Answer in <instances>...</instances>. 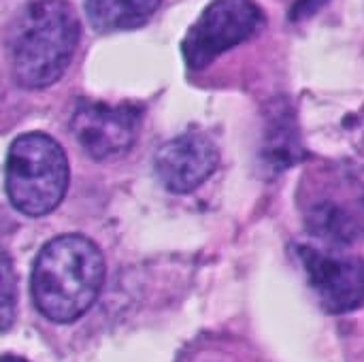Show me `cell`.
Here are the masks:
<instances>
[{
    "label": "cell",
    "instance_id": "11",
    "mask_svg": "<svg viewBox=\"0 0 364 362\" xmlns=\"http://www.w3.org/2000/svg\"><path fill=\"white\" fill-rule=\"evenodd\" d=\"M17 318V275L13 260L0 250V335L6 333Z\"/></svg>",
    "mask_w": 364,
    "mask_h": 362
},
{
    "label": "cell",
    "instance_id": "4",
    "mask_svg": "<svg viewBox=\"0 0 364 362\" xmlns=\"http://www.w3.org/2000/svg\"><path fill=\"white\" fill-rule=\"evenodd\" d=\"M299 205L307 233L326 245L343 247L364 237V183L350 171L309 173L299 190Z\"/></svg>",
    "mask_w": 364,
    "mask_h": 362
},
{
    "label": "cell",
    "instance_id": "13",
    "mask_svg": "<svg viewBox=\"0 0 364 362\" xmlns=\"http://www.w3.org/2000/svg\"><path fill=\"white\" fill-rule=\"evenodd\" d=\"M0 362H28V361H23V358H19V356H11V354H6V356H0Z\"/></svg>",
    "mask_w": 364,
    "mask_h": 362
},
{
    "label": "cell",
    "instance_id": "6",
    "mask_svg": "<svg viewBox=\"0 0 364 362\" xmlns=\"http://www.w3.org/2000/svg\"><path fill=\"white\" fill-rule=\"evenodd\" d=\"M296 258L322 307L348 314L364 305V260L318 245H299Z\"/></svg>",
    "mask_w": 364,
    "mask_h": 362
},
{
    "label": "cell",
    "instance_id": "7",
    "mask_svg": "<svg viewBox=\"0 0 364 362\" xmlns=\"http://www.w3.org/2000/svg\"><path fill=\"white\" fill-rule=\"evenodd\" d=\"M143 109L136 105L83 102L73 115V134L94 160L124 156L139 137Z\"/></svg>",
    "mask_w": 364,
    "mask_h": 362
},
{
    "label": "cell",
    "instance_id": "2",
    "mask_svg": "<svg viewBox=\"0 0 364 362\" xmlns=\"http://www.w3.org/2000/svg\"><path fill=\"white\" fill-rule=\"evenodd\" d=\"M79 17L66 0H36L19 15L11 36V68L23 90L53 85L79 45Z\"/></svg>",
    "mask_w": 364,
    "mask_h": 362
},
{
    "label": "cell",
    "instance_id": "10",
    "mask_svg": "<svg viewBox=\"0 0 364 362\" xmlns=\"http://www.w3.org/2000/svg\"><path fill=\"white\" fill-rule=\"evenodd\" d=\"M160 4L162 0H85V13L98 32H117L143 26Z\"/></svg>",
    "mask_w": 364,
    "mask_h": 362
},
{
    "label": "cell",
    "instance_id": "3",
    "mask_svg": "<svg viewBox=\"0 0 364 362\" xmlns=\"http://www.w3.org/2000/svg\"><path fill=\"white\" fill-rule=\"evenodd\" d=\"M68 173L66 154L55 139L43 132L21 134L6 156V194L23 215H47L64 201Z\"/></svg>",
    "mask_w": 364,
    "mask_h": 362
},
{
    "label": "cell",
    "instance_id": "1",
    "mask_svg": "<svg viewBox=\"0 0 364 362\" xmlns=\"http://www.w3.org/2000/svg\"><path fill=\"white\" fill-rule=\"evenodd\" d=\"M105 284V258L83 235H62L43 245L32 267L30 292L36 309L55 324L79 320Z\"/></svg>",
    "mask_w": 364,
    "mask_h": 362
},
{
    "label": "cell",
    "instance_id": "14",
    "mask_svg": "<svg viewBox=\"0 0 364 362\" xmlns=\"http://www.w3.org/2000/svg\"><path fill=\"white\" fill-rule=\"evenodd\" d=\"M213 362H220V361H213ZM222 362H226V361H222Z\"/></svg>",
    "mask_w": 364,
    "mask_h": 362
},
{
    "label": "cell",
    "instance_id": "12",
    "mask_svg": "<svg viewBox=\"0 0 364 362\" xmlns=\"http://www.w3.org/2000/svg\"><path fill=\"white\" fill-rule=\"evenodd\" d=\"M326 4H328V0H294V4L290 9V19L292 21L309 19L316 13H320Z\"/></svg>",
    "mask_w": 364,
    "mask_h": 362
},
{
    "label": "cell",
    "instance_id": "8",
    "mask_svg": "<svg viewBox=\"0 0 364 362\" xmlns=\"http://www.w3.org/2000/svg\"><path fill=\"white\" fill-rule=\"evenodd\" d=\"M220 151L203 132H186L164 143L156 156V173L162 186L175 194L200 188L218 169Z\"/></svg>",
    "mask_w": 364,
    "mask_h": 362
},
{
    "label": "cell",
    "instance_id": "9",
    "mask_svg": "<svg viewBox=\"0 0 364 362\" xmlns=\"http://www.w3.org/2000/svg\"><path fill=\"white\" fill-rule=\"evenodd\" d=\"M260 160L273 175H279L305 160L299 119L294 107L286 98H277L269 105Z\"/></svg>",
    "mask_w": 364,
    "mask_h": 362
},
{
    "label": "cell",
    "instance_id": "5",
    "mask_svg": "<svg viewBox=\"0 0 364 362\" xmlns=\"http://www.w3.org/2000/svg\"><path fill=\"white\" fill-rule=\"evenodd\" d=\"M267 15L254 0H213L188 30L181 53L190 70H203L228 49L262 30Z\"/></svg>",
    "mask_w": 364,
    "mask_h": 362
}]
</instances>
